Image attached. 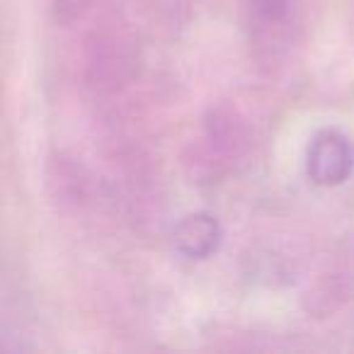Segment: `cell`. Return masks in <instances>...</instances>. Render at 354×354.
<instances>
[{
    "instance_id": "7a4b0ae2",
    "label": "cell",
    "mask_w": 354,
    "mask_h": 354,
    "mask_svg": "<svg viewBox=\"0 0 354 354\" xmlns=\"http://www.w3.org/2000/svg\"><path fill=\"white\" fill-rule=\"evenodd\" d=\"M221 228L209 214H194L187 216L175 228V243L180 252H185L192 260H204L218 248Z\"/></svg>"
},
{
    "instance_id": "6da1fadb",
    "label": "cell",
    "mask_w": 354,
    "mask_h": 354,
    "mask_svg": "<svg viewBox=\"0 0 354 354\" xmlns=\"http://www.w3.org/2000/svg\"><path fill=\"white\" fill-rule=\"evenodd\" d=\"M308 175L315 185H339L354 170V146L344 133L335 129L315 133L308 146Z\"/></svg>"
}]
</instances>
